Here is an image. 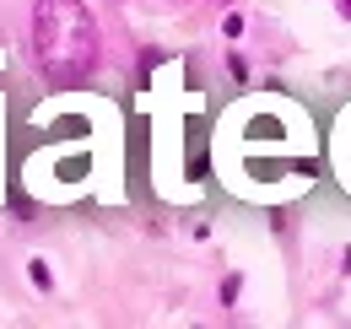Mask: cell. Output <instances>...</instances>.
Here are the masks:
<instances>
[{
    "instance_id": "6da1fadb",
    "label": "cell",
    "mask_w": 351,
    "mask_h": 329,
    "mask_svg": "<svg viewBox=\"0 0 351 329\" xmlns=\"http://www.w3.org/2000/svg\"><path fill=\"white\" fill-rule=\"evenodd\" d=\"M33 49L49 86H76L97 65V22L82 0H38L33 5Z\"/></svg>"
},
{
    "instance_id": "7a4b0ae2",
    "label": "cell",
    "mask_w": 351,
    "mask_h": 329,
    "mask_svg": "<svg viewBox=\"0 0 351 329\" xmlns=\"http://www.w3.org/2000/svg\"><path fill=\"white\" fill-rule=\"evenodd\" d=\"M27 276H33V287H38V291H54V276H49L44 259H33V265H27Z\"/></svg>"
},
{
    "instance_id": "3957f363",
    "label": "cell",
    "mask_w": 351,
    "mask_h": 329,
    "mask_svg": "<svg viewBox=\"0 0 351 329\" xmlns=\"http://www.w3.org/2000/svg\"><path fill=\"white\" fill-rule=\"evenodd\" d=\"M238 287H243V281H238V276H227V281H221V302H227V308H232V302H238Z\"/></svg>"
},
{
    "instance_id": "277c9868",
    "label": "cell",
    "mask_w": 351,
    "mask_h": 329,
    "mask_svg": "<svg viewBox=\"0 0 351 329\" xmlns=\"http://www.w3.org/2000/svg\"><path fill=\"white\" fill-rule=\"evenodd\" d=\"M335 5H341V16H346V22H351V0H335Z\"/></svg>"
},
{
    "instance_id": "5b68a950",
    "label": "cell",
    "mask_w": 351,
    "mask_h": 329,
    "mask_svg": "<svg viewBox=\"0 0 351 329\" xmlns=\"http://www.w3.org/2000/svg\"><path fill=\"white\" fill-rule=\"evenodd\" d=\"M221 5H232V0H221Z\"/></svg>"
}]
</instances>
